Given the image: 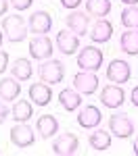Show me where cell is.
Listing matches in <instances>:
<instances>
[{
  "label": "cell",
  "instance_id": "obj_1",
  "mask_svg": "<svg viewBox=\"0 0 138 156\" xmlns=\"http://www.w3.org/2000/svg\"><path fill=\"white\" fill-rule=\"evenodd\" d=\"M2 31L11 44H19L25 40L27 31H29V25L25 23V19L21 15H9V17L4 15L2 17Z\"/></svg>",
  "mask_w": 138,
  "mask_h": 156
},
{
  "label": "cell",
  "instance_id": "obj_2",
  "mask_svg": "<svg viewBox=\"0 0 138 156\" xmlns=\"http://www.w3.org/2000/svg\"><path fill=\"white\" fill-rule=\"evenodd\" d=\"M38 75H40V81H44V83H48V85L61 83L63 77H65V65L57 58L42 60L40 67H38Z\"/></svg>",
  "mask_w": 138,
  "mask_h": 156
},
{
  "label": "cell",
  "instance_id": "obj_3",
  "mask_svg": "<svg viewBox=\"0 0 138 156\" xmlns=\"http://www.w3.org/2000/svg\"><path fill=\"white\" fill-rule=\"evenodd\" d=\"M103 62H105V56H103V50H99L96 46H86V48L80 50V54H77V67L82 69V71H92L96 73L103 67Z\"/></svg>",
  "mask_w": 138,
  "mask_h": 156
},
{
  "label": "cell",
  "instance_id": "obj_4",
  "mask_svg": "<svg viewBox=\"0 0 138 156\" xmlns=\"http://www.w3.org/2000/svg\"><path fill=\"white\" fill-rule=\"evenodd\" d=\"M109 131H111L115 137H119V140H128V137H132V133H134V123L130 121L128 115L115 112L113 117H109Z\"/></svg>",
  "mask_w": 138,
  "mask_h": 156
},
{
  "label": "cell",
  "instance_id": "obj_5",
  "mask_svg": "<svg viewBox=\"0 0 138 156\" xmlns=\"http://www.w3.org/2000/svg\"><path fill=\"white\" fill-rule=\"evenodd\" d=\"M52 40L48 36H34L29 40V56L36 60H48L52 56Z\"/></svg>",
  "mask_w": 138,
  "mask_h": 156
},
{
  "label": "cell",
  "instance_id": "obj_6",
  "mask_svg": "<svg viewBox=\"0 0 138 156\" xmlns=\"http://www.w3.org/2000/svg\"><path fill=\"white\" fill-rule=\"evenodd\" d=\"M132 77V65L130 62H125L121 58H113L109 62V67H107V79L111 81V83H125L128 79Z\"/></svg>",
  "mask_w": 138,
  "mask_h": 156
},
{
  "label": "cell",
  "instance_id": "obj_7",
  "mask_svg": "<svg viewBox=\"0 0 138 156\" xmlns=\"http://www.w3.org/2000/svg\"><path fill=\"white\" fill-rule=\"evenodd\" d=\"M80 150V140L73 133H61L52 142V154L57 156H73Z\"/></svg>",
  "mask_w": 138,
  "mask_h": 156
},
{
  "label": "cell",
  "instance_id": "obj_8",
  "mask_svg": "<svg viewBox=\"0 0 138 156\" xmlns=\"http://www.w3.org/2000/svg\"><path fill=\"white\" fill-rule=\"evenodd\" d=\"M124 102H125V92L121 85L109 83L103 87V92H100V104L105 108H119Z\"/></svg>",
  "mask_w": 138,
  "mask_h": 156
},
{
  "label": "cell",
  "instance_id": "obj_9",
  "mask_svg": "<svg viewBox=\"0 0 138 156\" xmlns=\"http://www.w3.org/2000/svg\"><path fill=\"white\" fill-rule=\"evenodd\" d=\"M9 137H11V144L17 148H27L36 142V133L27 123H17L9 131Z\"/></svg>",
  "mask_w": 138,
  "mask_h": 156
},
{
  "label": "cell",
  "instance_id": "obj_10",
  "mask_svg": "<svg viewBox=\"0 0 138 156\" xmlns=\"http://www.w3.org/2000/svg\"><path fill=\"white\" fill-rule=\"evenodd\" d=\"M73 87L82 96H92L99 90V77L92 71H80L73 77Z\"/></svg>",
  "mask_w": 138,
  "mask_h": 156
},
{
  "label": "cell",
  "instance_id": "obj_11",
  "mask_svg": "<svg viewBox=\"0 0 138 156\" xmlns=\"http://www.w3.org/2000/svg\"><path fill=\"white\" fill-rule=\"evenodd\" d=\"M65 25L69 31H73L75 36H88V25H90V17L88 12L82 11H71L67 17H65Z\"/></svg>",
  "mask_w": 138,
  "mask_h": 156
},
{
  "label": "cell",
  "instance_id": "obj_12",
  "mask_svg": "<svg viewBox=\"0 0 138 156\" xmlns=\"http://www.w3.org/2000/svg\"><path fill=\"white\" fill-rule=\"evenodd\" d=\"M54 42H57L59 52L65 54V56L75 54V50L80 48V36H75L73 31H69V29H61L57 34V37H54Z\"/></svg>",
  "mask_w": 138,
  "mask_h": 156
},
{
  "label": "cell",
  "instance_id": "obj_13",
  "mask_svg": "<svg viewBox=\"0 0 138 156\" xmlns=\"http://www.w3.org/2000/svg\"><path fill=\"white\" fill-rule=\"evenodd\" d=\"M27 25H29V31H32V34H36V36H46L50 29H52V17H50V12H46V11H36V12H32Z\"/></svg>",
  "mask_w": 138,
  "mask_h": 156
},
{
  "label": "cell",
  "instance_id": "obj_14",
  "mask_svg": "<svg viewBox=\"0 0 138 156\" xmlns=\"http://www.w3.org/2000/svg\"><path fill=\"white\" fill-rule=\"evenodd\" d=\"M77 123H80V127H84V129H96L100 123H103V112H100V108L92 106V104H88V106L80 108V115H77Z\"/></svg>",
  "mask_w": 138,
  "mask_h": 156
},
{
  "label": "cell",
  "instance_id": "obj_15",
  "mask_svg": "<svg viewBox=\"0 0 138 156\" xmlns=\"http://www.w3.org/2000/svg\"><path fill=\"white\" fill-rule=\"evenodd\" d=\"M36 131L42 140H50L54 133H59V121L54 115H42L36 121Z\"/></svg>",
  "mask_w": 138,
  "mask_h": 156
},
{
  "label": "cell",
  "instance_id": "obj_16",
  "mask_svg": "<svg viewBox=\"0 0 138 156\" xmlns=\"http://www.w3.org/2000/svg\"><path fill=\"white\" fill-rule=\"evenodd\" d=\"M29 100H32L34 104H38V106L50 104V100H52V90H50V85L44 83V81L32 83L29 85Z\"/></svg>",
  "mask_w": 138,
  "mask_h": 156
},
{
  "label": "cell",
  "instance_id": "obj_17",
  "mask_svg": "<svg viewBox=\"0 0 138 156\" xmlns=\"http://www.w3.org/2000/svg\"><path fill=\"white\" fill-rule=\"evenodd\" d=\"M111 142H113V133H109L107 129H94V131L88 135V144L92 150H96V152H105V150H109L111 148Z\"/></svg>",
  "mask_w": 138,
  "mask_h": 156
},
{
  "label": "cell",
  "instance_id": "obj_18",
  "mask_svg": "<svg viewBox=\"0 0 138 156\" xmlns=\"http://www.w3.org/2000/svg\"><path fill=\"white\" fill-rule=\"evenodd\" d=\"M88 36L92 37L94 44H107V42L111 40V36H113L111 21H107V19H99L96 23L92 25V31H90Z\"/></svg>",
  "mask_w": 138,
  "mask_h": 156
},
{
  "label": "cell",
  "instance_id": "obj_19",
  "mask_svg": "<svg viewBox=\"0 0 138 156\" xmlns=\"http://www.w3.org/2000/svg\"><path fill=\"white\" fill-rule=\"evenodd\" d=\"M19 94H21V83H19V79H15V77H4V79H0V100L11 102V100H17Z\"/></svg>",
  "mask_w": 138,
  "mask_h": 156
},
{
  "label": "cell",
  "instance_id": "obj_20",
  "mask_svg": "<svg viewBox=\"0 0 138 156\" xmlns=\"http://www.w3.org/2000/svg\"><path fill=\"white\" fill-rule=\"evenodd\" d=\"M59 104H61L65 110L73 112L75 108L82 106V94L75 90V87H65L59 92Z\"/></svg>",
  "mask_w": 138,
  "mask_h": 156
},
{
  "label": "cell",
  "instance_id": "obj_21",
  "mask_svg": "<svg viewBox=\"0 0 138 156\" xmlns=\"http://www.w3.org/2000/svg\"><path fill=\"white\" fill-rule=\"evenodd\" d=\"M34 117V106L32 102L27 100H17L11 108V119L17 121V123H27V121Z\"/></svg>",
  "mask_w": 138,
  "mask_h": 156
},
{
  "label": "cell",
  "instance_id": "obj_22",
  "mask_svg": "<svg viewBox=\"0 0 138 156\" xmlns=\"http://www.w3.org/2000/svg\"><path fill=\"white\" fill-rule=\"evenodd\" d=\"M119 48H121V52L130 54V56H136L138 54V29H128V31L121 34Z\"/></svg>",
  "mask_w": 138,
  "mask_h": 156
},
{
  "label": "cell",
  "instance_id": "obj_23",
  "mask_svg": "<svg viewBox=\"0 0 138 156\" xmlns=\"http://www.w3.org/2000/svg\"><path fill=\"white\" fill-rule=\"evenodd\" d=\"M86 12L96 19H105L111 12V0H86Z\"/></svg>",
  "mask_w": 138,
  "mask_h": 156
},
{
  "label": "cell",
  "instance_id": "obj_24",
  "mask_svg": "<svg viewBox=\"0 0 138 156\" xmlns=\"http://www.w3.org/2000/svg\"><path fill=\"white\" fill-rule=\"evenodd\" d=\"M11 73L15 79L25 81V79H29L34 75V69H32V62L27 58H17V60H13V65H11Z\"/></svg>",
  "mask_w": 138,
  "mask_h": 156
},
{
  "label": "cell",
  "instance_id": "obj_25",
  "mask_svg": "<svg viewBox=\"0 0 138 156\" xmlns=\"http://www.w3.org/2000/svg\"><path fill=\"white\" fill-rule=\"evenodd\" d=\"M119 21L128 29H138V4L136 6H125L119 15Z\"/></svg>",
  "mask_w": 138,
  "mask_h": 156
},
{
  "label": "cell",
  "instance_id": "obj_26",
  "mask_svg": "<svg viewBox=\"0 0 138 156\" xmlns=\"http://www.w3.org/2000/svg\"><path fill=\"white\" fill-rule=\"evenodd\" d=\"M32 2H34V0H11V6L15 11H25V9L32 6Z\"/></svg>",
  "mask_w": 138,
  "mask_h": 156
},
{
  "label": "cell",
  "instance_id": "obj_27",
  "mask_svg": "<svg viewBox=\"0 0 138 156\" xmlns=\"http://www.w3.org/2000/svg\"><path fill=\"white\" fill-rule=\"evenodd\" d=\"M84 0H61V6L67 11H77V6L82 4Z\"/></svg>",
  "mask_w": 138,
  "mask_h": 156
},
{
  "label": "cell",
  "instance_id": "obj_28",
  "mask_svg": "<svg viewBox=\"0 0 138 156\" xmlns=\"http://www.w3.org/2000/svg\"><path fill=\"white\" fill-rule=\"evenodd\" d=\"M9 115H11V110H9V104H6L4 100H0V125H2L4 121L9 119Z\"/></svg>",
  "mask_w": 138,
  "mask_h": 156
},
{
  "label": "cell",
  "instance_id": "obj_29",
  "mask_svg": "<svg viewBox=\"0 0 138 156\" xmlns=\"http://www.w3.org/2000/svg\"><path fill=\"white\" fill-rule=\"evenodd\" d=\"M6 69H9V52L0 50V73H4Z\"/></svg>",
  "mask_w": 138,
  "mask_h": 156
},
{
  "label": "cell",
  "instance_id": "obj_30",
  "mask_svg": "<svg viewBox=\"0 0 138 156\" xmlns=\"http://www.w3.org/2000/svg\"><path fill=\"white\" fill-rule=\"evenodd\" d=\"M130 102L138 108V85H134V87H132V92H130Z\"/></svg>",
  "mask_w": 138,
  "mask_h": 156
},
{
  "label": "cell",
  "instance_id": "obj_31",
  "mask_svg": "<svg viewBox=\"0 0 138 156\" xmlns=\"http://www.w3.org/2000/svg\"><path fill=\"white\" fill-rule=\"evenodd\" d=\"M6 9H9V0H0V17L6 15Z\"/></svg>",
  "mask_w": 138,
  "mask_h": 156
},
{
  "label": "cell",
  "instance_id": "obj_32",
  "mask_svg": "<svg viewBox=\"0 0 138 156\" xmlns=\"http://www.w3.org/2000/svg\"><path fill=\"white\" fill-rule=\"evenodd\" d=\"M119 2H124L125 6H136L138 4V0H119Z\"/></svg>",
  "mask_w": 138,
  "mask_h": 156
},
{
  "label": "cell",
  "instance_id": "obj_33",
  "mask_svg": "<svg viewBox=\"0 0 138 156\" xmlns=\"http://www.w3.org/2000/svg\"><path fill=\"white\" fill-rule=\"evenodd\" d=\"M132 150H134V154L138 156V137L134 140V144H132Z\"/></svg>",
  "mask_w": 138,
  "mask_h": 156
},
{
  "label": "cell",
  "instance_id": "obj_34",
  "mask_svg": "<svg viewBox=\"0 0 138 156\" xmlns=\"http://www.w3.org/2000/svg\"><path fill=\"white\" fill-rule=\"evenodd\" d=\"M2 42H4V31H2V27H0V46H2Z\"/></svg>",
  "mask_w": 138,
  "mask_h": 156
}]
</instances>
